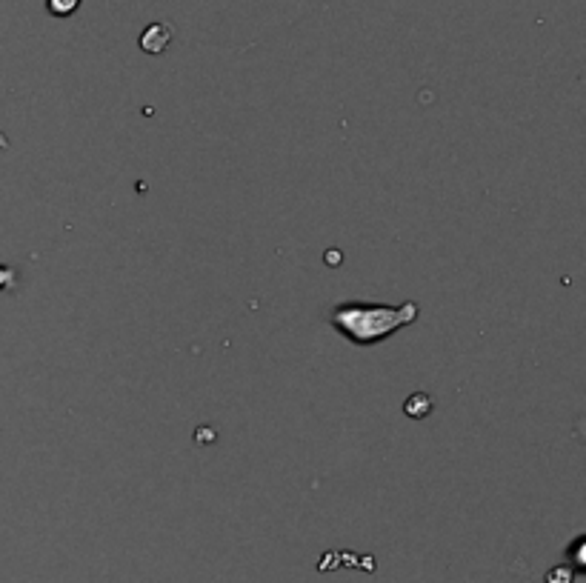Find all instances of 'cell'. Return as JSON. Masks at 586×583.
<instances>
[{"mask_svg": "<svg viewBox=\"0 0 586 583\" xmlns=\"http://www.w3.org/2000/svg\"><path fill=\"white\" fill-rule=\"evenodd\" d=\"M418 315H421V306L415 301H404L398 303V306L349 301L338 303L329 312V323L349 343H355V346H375V343L386 341L389 335H395L398 329L418 321Z\"/></svg>", "mask_w": 586, "mask_h": 583, "instance_id": "1", "label": "cell"}, {"mask_svg": "<svg viewBox=\"0 0 586 583\" xmlns=\"http://www.w3.org/2000/svg\"><path fill=\"white\" fill-rule=\"evenodd\" d=\"M169 41H172V29L166 23H152V26L143 29L141 49L149 55H161L163 49L169 46Z\"/></svg>", "mask_w": 586, "mask_h": 583, "instance_id": "2", "label": "cell"}, {"mask_svg": "<svg viewBox=\"0 0 586 583\" xmlns=\"http://www.w3.org/2000/svg\"><path fill=\"white\" fill-rule=\"evenodd\" d=\"M584 546H586V538H584V535H578L575 541L569 543V549H566L564 563L569 566V569H575V572H584V569H586Z\"/></svg>", "mask_w": 586, "mask_h": 583, "instance_id": "3", "label": "cell"}, {"mask_svg": "<svg viewBox=\"0 0 586 583\" xmlns=\"http://www.w3.org/2000/svg\"><path fill=\"white\" fill-rule=\"evenodd\" d=\"M78 6H81V0H46V9H49V15H55V18H69V15H75Z\"/></svg>", "mask_w": 586, "mask_h": 583, "instance_id": "4", "label": "cell"}, {"mask_svg": "<svg viewBox=\"0 0 586 583\" xmlns=\"http://www.w3.org/2000/svg\"><path fill=\"white\" fill-rule=\"evenodd\" d=\"M575 569H569L566 563H561V566H552L549 572H546L544 583H575Z\"/></svg>", "mask_w": 586, "mask_h": 583, "instance_id": "5", "label": "cell"}, {"mask_svg": "<svg viewBox=\"0 0 586 583\" xmlns=\"http://www.w3.org/2000/svg\"><path fill=\"white\" fill-rule=\"evenodd\" d=\"M18 283V275H15V269L12 266H3L0 263V292H9L12 286Z\"/></svg>", "mask_w": 586, "mask_h": 583, "instance_id": "6", "label": "cell"}, {"mask_svg": "<svg viewBox=\"0 0 586 583\" xmlns=\"http://www.w3.org/2000/svg\"><path fill=\"white\" fill-rule=\"evenodd\" d=\"M9 149H12V143H9V138L0 132V152H9Z\"/></svg>", "mask_w": 586, "mask_h": 583, "instance_id": "7", "label": "cell"}]
</instances>
